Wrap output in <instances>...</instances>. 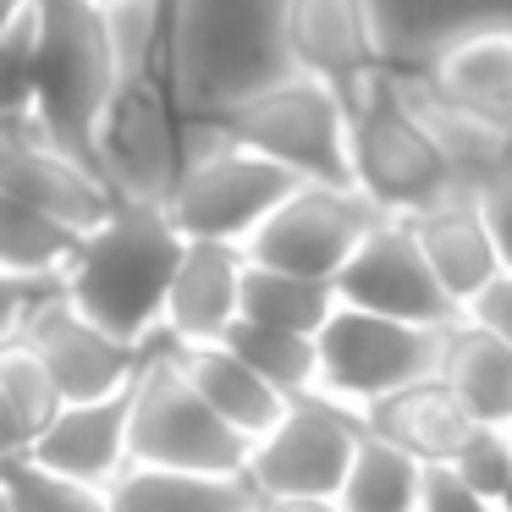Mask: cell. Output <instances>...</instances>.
Wrapping results in <instances>:
<instances>
[{
    "instance_id": "1",
    "label": "cell",
    "mask_w": 512,
    "mask_h": 512,
    "mask_svg": "<svg viewBox=\"0 0 512 512\" xmlns=\"http://www.w3.org/2000/svg\"><path fill=\"white\" fill-rule=\"evenodd\" d=\"M177 259L182 232L166 215V204L116 193L111 210L89 232H78L61 265V292L105 331L127 342H155Z\"/></svg>"
},
{
    "instance_id": "2",
    "label": "cell",
    "mask_w": 512,
    "mask_h": 512,
    "mask_svg": "<svg viewBox=\"0 0 512 512\" xmlns=\"http://www.w3.org/2000/svg\"><path fill=\"white\" fill-rule=\"evenodd\" d=\"M287 17L292 0H166L171 89L182 116H215L298 72Z\"/></svg>"
},
{
    "instance_id": "3",
    "label": "cell",
    "mask_w": 512,
    "mask_h": 512,
    "mask_svg": "<svg viewBox=\"0 0 512 512\" xmlns=\"http://www.w3.org/2000/svg\"><path fill=\"white\" fill-rule=\"evenodd\" d=\"M347 149H353V188L386 215H419L452 193H468L452 155L408 100L402 72H391L386 61L347 89Z\"/></svg>"
},
{
    "instance_id": "4",
    "label": "cell",
    "mask_w": 512,
    "mask_h": 512,
    "mask_svg": "<svg viewBox=\"0 0 512 512\" xmlns=\"http://www.w3.org/2000/svg\"><path fill=\"white\" fill-rule=\"evenodd\" d=\"M116 34L111 6L100 0H34V122L56 144L83 155L100 171L94 155V122L116 89Z\"/></svg>"
},
{
    "instance_id": "5",
    "label": "cell",
    "mask_w": 512,
    "mask_h": 512,
    "mask_svg": "<svg viewBox=\"0 0 512 512\" xmlns=\"http://www.w3.org/2000/svg\"><path fill=\"white\" fill-rule=\"evenodd\" d=\"M292 182L298 177L287 166L226 138L215 116H182V171L160 204L182 237L248 243L254 226L292 193Z\"/></svg>"
},
{
    "instance_id": "6",
    "label": "cell",
    "mask_w": 512,
    "mask_h": 512,
    "mask_svg": "<svg viewBox=\"0 0 512 512\" xmlns=\"http://www.w3.org/2000/svg\"><path fill=\"white\" fill-rule=\"evenodd\" d=\"M127 463L204 468V474H243L248 435H237L199 386L188 380L171 336L160 331L144 369L133 375V408H127Z\"/></svg>"
},
{
    "instance_id": "7",
    "label": "cell",
    "mask_w": 512,
    "mask_h": 512,
    "mask_svg": "<svg viewBox=\"0 0 512 512\" xmlns=\"http://www.w3.org/2000/svg\"><path fill=\"white\" fill-rule=\"evenodd\" d=\"M358 430H364V413L353 402L320 386L298 391L287 397L281 419L248 441L243 479L259 501H276V507H336Z\"/></svg>"
},
{
    "instance_id": "8",
    "label": "cell",
    "mask_w": 512,
    "mask_h": 512,
    "mask_svg": "<svg viewBox=\"0 0 512 512\" xmlns=\"http://www.w3.org/2000/svg\"><path fill=\"white\" fill-rule=\"evenodd\" d=\"M226 138L270 155L298 182H353V149H347V100L314 72L254 89L248 100L215 111Z\"/></svg>"
},
{
    "instance_id": "9",
    "label": "cell",
    "mask_w": 512,
    "mask_h": 512,
    "mask_svg": "<svg viewBox=\"0 0 512 512\" xmlns=\"http://www.w3.org/2000/svg\"><path fill=\"white\" fill-rule=\"evenodd\" d=\"M441 347H446V325H413V320L358 309V303H336L325 314V325L314 331L320 391L364 408V402L408 386V380L435 375Z\"/></svg>"
},
{
    "instance_id": "10",
    "label": "cell",
    "mask_w": 512,
    "mask_h": 512,
    "mask_svg": "<svg viewBox=\"0 0 512 512\" xmlns=\"http://www.w3.org/2000/svg\"><path fill=\"white\" fill-rule=\"evenodd\" d=\"M94 155L116 193L166 199L182 171V105L166 72L122 67L94 122Z\"/></svg>"
},
{
    "instance_id": "11",
    "label": "cell",
    "mask_w": 512,
    "mask_h": 512,
    "mask_svg": "<svg viewBox=\"0 0 512 512\" xmlns=\"http://www.w3.org/2000/svg\"><path fill=\"white\" fill-rule=\"evenodd\" d=\"M380 215L386 210L375 199H364L353 182H292L287 199L254 226L243 254L259 259V265L336 281V270L347 265V254L364 243V232Z\"/></svg>"
},
{
    "instance_id": "12",
    "label": "cell",
    "mask_w": 512,
    "mask_h": 512,
    "mask_svg": "<svg viewBox=\"0 0 512 512\" xmlns=\"http://www.w3.org/2000/svg\"><path fill=\"white\" fill-rule=\"evenodd\" d=\"M331 287H336V303H358V309L413 320V325H452L463 314L452 303V292L435 281L408 215H380L364 232V243L347 254V265L336 270Z\"/></svg>"
},
{
    "instance_id": "13",
    "label": "cell",
    "mask_w": 512,
    "mask_h": 512,
    "mask_svg": "<svg viewBox=\"0 0 512 512\" xmlns=\"http://www.w3.org/2000/svg\"><path fill=\"white\" fill-rule=\"evenodd\" d=\"M17 336H23V342L50 364V375H56V386H61L67 402L72 397H105V391H122L127 380L144 369L149 347H155V342H127V336L94 325L89 314L61 292V281L23 314Z\"/></svg>"
},
{
    "instance_id": "14",
    "label": "cell",
    "mask_w": 512,
    "mask_h": 512,
    "mask_svg": "<svg viewBox=\"0 0 512 512\" xmlns=\"http://www.w3.org/2000/svg\"><path fill=\"white\" fill-rule=\"evenodd\" d=\"M0 182L23 193L28 204H39L45 215H56L61 226H72V232H89L116 199L105 171H94L83 155L56 144L34 116L0 122Z\"/></svg>"
},
{
    "instance_id": "15",
    "label": "cell",
    "mask_w": 512,
    "mask_h": 512,
    "mask_svg": "<svg viewBox=\"0 0 512 512\" xmlns=\"http://www.w3.org/2000/svg\"><path fill=\"white\" fill-rule=\"evenodd\" d=\"M243 243L221 237H182V259L166 287V314L160 331L171 342H215L226 325L243 314Z\"/></svg>"
},
{
    "instance_id": "16",
    "label": "cell",
    "mask_w": 512,
    "mask_h": 512,
    "mask_svg": "<svg viewBox=\"0 0 512 512\" xmlns=\"http://www.w3.org/2000/svg\"><path fill=\"white\" fill-rule=\"evenodd\" d=\"M127 408H133V380L105 397H72L50 413V424L28 441V452L83 485L105 490L127 468Z\"/></svg>"
},
{
    "instance_id": "17",
    "label": "cell",
    "mask_w": 512,
    "mask_h": 512,
    "mask_svg": "<svg viewBox=\"0 0 512 512\" xmlns=\"http://www.w3.org/2000/svg\"><path fill=\"white\" fill-rule=\"evenodd\" d=\"M375 50L397 72H424L435 50L474 28H512V0H364Z\"/></svg>"
},
{
    "instance_id": "18",
    "label": "cell",
    "mask_w": 512,
    "mask_h": 512,
    "mask_svg": "<svg viewBox=\"0 0 512 512\" xmlns=\"http://www.w3.org/2000/svg\"><path fill=\"white\" fill-rule=\"evenodd\" d=\"M287 39H292V61H298V72L325 78L342 100H347V89H353L364 72L380 67L375 28H369L364 0H292Z\"/></svg>"
},
{
    "instance_id": "19",
    "label": "cell",
    "mask_w": 512,
    "mask_h": 512,
    "mask_svg": "<svg viewBox=\"0 0 512 512\" xmlns=\"http://www.w3.org/2000/svg\"><path fill=\"white\" fill-rule=\"evenodd\" d=\"M446 105L479 116L490 127H512V28H474L457 34L419 72Z\"/></svg>"
},
{
    "instance_id": "20",
    "label": "cell",
    "mask_w": 512,
    "mask_h": 512,
    "mask_svg": "<svg viewBox=\"0 0 512 512\" xmlns=\"http://www.w3.org/2000/svg\"><path fill=\"white\" fill-rule=\"evenodd\" d=\"M408 226H413V237H419L424 259H430L435 281L452 292L457 309L507 265L501 248H496V237H490V226H485V215H479L474 193H452V199L408 215Z\"/></svg>"
},
{
    "instance_id": "21",
    "label": "cell",
    "mask_w": 512,
    "mask_h": 512,
    "mask_svg": "<svg viewBox=\"0 0 512 512\" xmlns=\"http://www.w3.org/2000/svg\"><path fill=\"white\" fill-rule=\"evenodd\" d=\"M364 424L375 435H386V441L408 446L413 457H452L457 441H463L468 430H474L479 419H468V408L457 402V391L446 386L441 375H419L408 380V386L386 391V397L364 402Z\"/></svg>"
},
{
    "instance_id": "22",
    "label": "cell",
    "mask_w": 512,
    "mask_h": 512,
    "mask_svg": "<svg viewBox=\"0 0 512 512\" xmlns=\"http://www.w3.org/2000/svg\"><path fill=\"white\" fill-rule=\"evenodd\" d=\"M105 507H116V512H232V507H259V496L243 474L127 463L105 485Z\"/></svg>"
},
{
    "instance_id": "23",
    "label": "cell",
    "mask_w": 512,
    "mask_h": 512,
    "mask_svg": "<svg viewBox=\"0 0 512 512\" xmlns=\"http://www.w3.org/2000/svg\"><path fill=\"white\" fill-rule=\"evenodd\" d=\"M171 347H177L188 380L199 386V397L210 402V408L221 413L237 435L254 441V435H265L270 424L281 419L287 397H281V391L270 386L254 364H243L226 342H171Z\"/></svg>"
},
{
    "instance_id": "24",
    "label": "cell",
    "mask_w": 512,
    "mask_h": 512,
    "mask_svg": "<svg viewBox=\"0 0 512 512\" xmlns=\"http://www.w3.org/2000/svg\"><path fill=\"white\" fill-rule=\"evenodd\" d=\"M435 375L457 391L468 419L512 424V347L496 331H485L479 320L457 314L446 325V347H441V369Z\"/></svg>"
},
{
    "instance_id": "25",
    "label": "cell",
    "mask_w": 512,
    "mask_h": 512,
    "mask_svg": "<svg viewBox=\"0 0 512 512\" xmlns=\"http://www.w3.org/2000/svg\"><path fill=\"white\" fill-rule=\"evenodd\" d=\"M419 468L424 457H413L408 446L386 441L364 424L353 446V463L342 474V490H336V507L347 512H408L419 501Z\"/></svg>"
},
{
    "instance_id": "26",
    "label": "cell",
    "mask_w": 512,
    "mask_h": 512,
    "mask_svg": "<svg viewBox=\"0 0 512 512\" xmlns=\"http://www.w3.org/2000/svg\"><path fill=\"white\" fill-rule=\"evenodd\" d=\"M336 309V287L320 276H298L281 265H243V320L281 325V331H320L325 314Z\"/></svg>"
},
{
    "instance_id": "27",
    "label": "cell",
    "mask_w": 512,
    "mask_h": 512,
    "mask_svg": "<svg viewBox=\"0 0 512 512\" xmlns=\"http://www.w3.org/2000/svg\"><path fill=\"white\" fill-rule=\"evenodd\" d=\"M78 232L61 226L56 215H45L39 204H28L23 193H12L0 182V270L12 276H61Z\"/></svg>"
},
{
    "instance_id": "28",
    "label": "cell",
    "mask_w": 512,
    "mask_h": 512,
    "mask_svg": "<svg viewBox=\"0 0 512 512\" xmlns=\"http://www.w3.org/2000/svg\"><path fill=\"white\" fill-rule=\"evenodd\" d=\"M215 342H226L243 364H254L281 397H298V391L320 386V353H314L309 331H281V325H259L237 314L226 325V336H215Z\"/></svg>"
},
{
    "instance_id": "29",
    "label": "cell",
    "mask_w": 512,
    "mask_h": 512,
    "mask_svg": "<svg viewBox=\"0 0 512 512\" xmlns=\"http://www.w3.org/2000/svg\"><path fill=\"white\" fill-rule=\"evenodd\" d=\"M0 485H6L12 512H100L105 507V490L50 468L45 457H34L28 446L0 457Z\"/></svg>"
},
{
    "instance_id": "30",
    "label": "cell",
    "mask_w": 512,
    "mask_h": 512,
    "mask_svg": "<svg viewBox=\"0 0 512 512\" xmlns=\"http://www.w3.org/2000/svg\"><path fill=\"white\" fill-rule=\"evenodd\" d=\"M0 386H6V397L17 402V413L34 424V435L45 430L50 413L67 402V397H61V386H56V375H50V364H45V358H39L17 331L0 342Z\"/></svg>"
},
{
    "instance_id": "31",
    "label": "cell",
    "mask_w": 512,
    "mask_h": 512,
    "mask_svg": "<svg viewBox=\"0 0 512 512\" xmlns=\"http://www.w3.org/2000/svg\"><path fill=\"white\" fill-rule=\"evenodd\" d=\"M457 474L479 490L485 507H507L512 501V430L507 424H474L452 452Z\"/></svg>"
},
{
    "instance_id": "32",
    "label": "cell",
    "mask_w": 512,
    "mask_h": 512,
    "mask_svg": "<svg viewBox=\"0 0 512 512\" xmlns=\"http://www.w3.org/2000/svg\"><path fill=\"white\" fill-rule=\"evenodd\" d=\"M34 116V0L0 28V122Z\"/></svg>"
},
{
    "instance_id": "33",
    "label": "cell",
    "mask_w": 512,
    "mask_h": 512,
    "mask_svg": "<svg viewBox=\"0 0 512 512\" xmlns=\"http://www.w3.org/2000/svg\"><path fill=\"white\" fill-rule=\"evenodd\" d=\"M468 193H474L479 215H485L490 237H496V248H501V259L512 265V133L501 138V149L490 155V166L474 177Z\"/></svg>"
},
{
    "instance_id": "34",
    "label": "cell",
    "mask_w": 512,
    "mask_h": 512,
    "mask_svg": "<svg viewBox=\"0 0 512 512\" xmlns=\"http://www.w3.org/2000/svg\"><path fill=\"white\" fill-rule=\"evenodd\" d=\"M413 507H424V512H479L485 501H479V490L457 474L452 457H430V463L419 468V501H413Z\"/></svg>"
},
{
    "instance_id": "35",
    "label": "cell",
    "mask_w": 512,
    "mask_h": 512,
    "mask_svg": "<svg viewBox=\"0 0 512 512\" xmlns=\"http://www.w3.org/2000/svg\"><path fill=\"white\" fill-rule=\"evenodd\" d=\"M463 314H468V320H479L485 331H496L501 342L512 347V265H501L496 276H490L485 287L463 303Z\"/></svg>"
},
{
    "instance_id": "36",
    "label": "cell",
    "mask_w": 512,
    "mask_h": 512,
    "mask_svg": "<svg viewBox=\"0 0 512 512\" xmlns=\"http://www.w3.org/2000/svg\"><path fill=\"white\" fill-rule=\"evenodd\" d=\"M61 276H12V270H0V342L23 325V314L56 287Z\"/></svg>"
},
{
    "instance_id": "37",
    "label": "cell",
    "mask_w": 512,
    "mask_h": 512,
    "mask_svg": "<svg viewBox=\"0 0 512 512\" xmlns=\"http://www.w3.org/2000/svg\"><path fill=\"white\" fill-rule=\"evenodd\" d=\"M28 441H34V424L17 413V402L6 397V386H0V457H6V452H23Z\"/></svg>"
},
{
    "instance_id": "38",
    "label": "cell",
    "mask_w": 512,
    "mask_h": 512,
    "mask_svg": "<svg viewBox=\"0 0 512 512\" xmlns=\"http://www.w3.org/2000/svg\"><path fill=\"white\" fill-rule=\"evenodd\" d=\"M23 6H28V0H0V28L12 23V17H17V12H23Z\"/></svg>"
},
{
    "instance_id": "39",
    "label": "cell",
    "mask_w": 512,
    "mask_h": 512,
    "mask_svg": "<svg viewBox=\"0 0 512 512\" xmlns=\"http://www.w3.org/2000/svg\"><path fill=\"white\" fill-rule=\"evenodd\" d=\"M100 6H122V0H100Z\"/></svg>"
},
{
    "instance_id": "40",
    "label": "cell",
    "mask_w": 512,
    "mask_h": 512,
    "mask_svg": "<svg viewBox=\"0 0 512 512\" xmlns=\"http://www.w3.org/2000/svg\"><path fill=\"white\" fill-rule=\"evenodd\" d=\"M507 430H512V424H507ZM507 507H512V501H507Z\"/></svg>"
}]
</instances>
